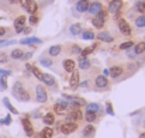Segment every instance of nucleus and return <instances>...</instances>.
<instances>
[{"label": "nucleus", "instance_id": "obj_36", "mask_svg": "<svg viewBox=\"0 0 145 138\" xmlns=\"http://www.w3.org/2000/svg\"><path fill=\"white\" fill-rule=\"evenodd\" d=\"M40 63L42 65V66H45V68H51L52 65H54V61L48 58V56H41L40 58Z\"/></svg>", "mask_w": 145, "mask_h": 138}, {"label": "nucleus", "instance_id": "obj_41", "mask_svg": "<svg viewBox=\"0 0 145 138\" xmlns=\"http://www.w3.org/2000/svg\"><path fill=\"white\" fill-rule=\"evenodd\" d=\"M127 58H128V59H131V61H134V59L137 58V54H135L134 48H130V49H127Z\"/></svg>", "mask_w": 145, "mask_h": 138}, {"label": "nucleus", "instance_id": "obj_42", "mask_svg": "<svg viewBox=\"0 0 145 138\" xmlns=\"http://www.w3.org/2000/svg\"><path fill=\"white\" fill-rule=\"evenodd\" d=\"M8 86H7V79L6 78H0V90H6Z\"/></svg>", "mask_w": 145, "mask_h": 138}, {"label": "nucleus", "instance_id": "obj_11", "mask_svg": "<svg viewBox=\"0 0 145 138\" xmlns=\"http://www.w3.org/2000/svg\"><path fill=\"white\" fill-rule=\"evenodd\" d=\"M125 71H124V66H121V65H113L110 69H108V76L110 78H113V79H118V78H121V75L124 73Z\"/></svg>", "mask_w": 145, "mask_h": 138}, {"label": "nucleus", "instance_id": "obj_1", "mask_svg": "<svg viewBox=\"0 0 145 138\" xmlns=\"http://www.w3.org/2000/svg\"><path fill=\"white\" fill-rule=\"evenodd\" d=\"M11 92H13V96H14V97H16L18 101H28V100L31 99V96H30L28 90L24 88L23 82H20V80L14 82Z\"/></svg>", "mask_w": 145, "mask_h": 138}, {"label": "nucleus", "instance_id": "obj_38", "mask_svg": "<svg viewBox=\"0 0 145 138\" xmlns=\"http://www.w3.org/2000/svg\"><path fill=\"white\" fill-rule=\"evenodd\" d=\"M31 73H33V75H34V76H35L38 80H41V78H42V72H41V71H40L37 66H34V65L31 66Z\"/></svg>", "mask_w": 145, "mask_h": 138}, {"label": "nucleus", "instance_id": "obj_20", "mask_svg": "<svg viewBox=\"0 0 145 138\" xmlns=\"http://www.w3.org/2000/svg\"><path fill=\"white\" fill-rule=\"evenodd\" d=\"M62 51H63V45H61V44H56V45L49 46L48 55L51 56V58H55V56L61 55V54H62Z\"/></svg>", "mask_w": 145, "mask_h": 138}, {"label": "nucleus", "instance_id": "obj_16", "mask_svg": "<svg viewBox=\"0 0 145 138\" xmlns=\"http://www.w3.org/2000/svg\"><path fill=\"white\" fill-rule=\"evenodd\" d=\"M62 66H63L65 72H68V73H72V72L76 69V62H75L73 59L68 58V59H63V61H62Z\"/></svg>", "mask_w": 145, "mask_h": 138}, {"label": "nucleus", "instance_id": "obj_37", "mask_svg": "<svg viewBox=\"0 0 145 138\" xmlns=\"http://www.w3.org/2000/svg\"><path fill=\"white\" fill-rule=\"evenodd\" d=\"M134 45H135V44H134V41L128 40V41H124V43H121V44L118 45V49H121V51H127V49L133 48Z\"/></svg>", "mask_w": 145, "mask_h": 138}, {"label": "nucleus", "instance_id": "obj_8", "mask_svg": "<svg viewBox=\"0 0 145 138\" xmlns=\"http://www.w3.org/2000/svg\"><path fill=\"white\" fill-rule=\"evenodd\" d=\"M79 83H80V72L75 69L71 73V78H69V88L75 90V89L79 88Z\"/></svg>", "mask_w": 145, "mask_h": 138}, {"label": "nucleus", "instance_id": "obj_22", "mask_svg": "<svg viewBox=\"0 0 145 138\" xmlns=\"http://www.w3.org/2000/svg\"><path fill=\"white\" fill-rule=\"evenodd\" d=\"M42 121H44V124L48 126V127L54 126V124L56 123V120H55V113L49 111V113H47L45 116H42Z\"/></svg>", "mask_w": 145, "mask_h": 138}, {"label": "nucleus", "instance_id": "obj_44", "mask_svg": "<svg viewBox=\"0 0 145 138\" xmlns=\"http://www.w3.org/2000/svg\"><path fill=\"white\" fill-rule=\"evenodd\" d=\"M0 124H4V126H10L11 124V116L7 114L4 120H0Z\"/></svg>", "mask_w": 145, "mask_h": 138}, {"label": "nucleus", "instance_id": "obj_24", "mask_svg": "<svg viewBox=\"0 0 145 138\" xmlns=\"http://www.w3.org/2000/svg\"><path fill=\"white\" fill-rule=\"evenodd\" d=\"M80 35H82V38L86 40V41H93V40H96V34H95V31H93L92 28L83 30Z\"/></svg>", "mask_w": 145, "mask_h": 138}, {"label": "nucleus", "instance_id": "obj_5", "mask_svg": "<svg viewBox=\"0 0 145 138\" xmlns=\"http://www.w3.org/2000/svg\"><path fill=\"white\" fill-rule=\"evenodd\" d=\"M35 100L38 103H47V100H48V92L42 85L35 86Z\"/></svg>", "mask_w": 145, "mask_h": 138}, {"label": "nucleus", "instance_id": "obj_7", "mask_svg": "<svg viewBox=\"0 0 145 138\" xmlns=\"http://www.w3.org/2000/svg\"><path fill=\"white\" fill-rule=\"evenodd\" d=\"M21 124H23V128H24V133L27 137H33L34 135V127L31 124V120L28 118V116L23 117L21 118Z\"/></svg>", "mask_w": 145, "mask_h": 138}, {"label": "nucleus", "instance_id": "obj_53", "mask_svg": "<svg viewBox=\"0 0 145 138\" xmlns=\"http://www.w3.org/2000/svg\"><path fill=\"white\" fill-rule=\"evenodd\" d=\"M140 113H141V110H137V111H134V113H130V116L134 117V116H137V114H140Z\"/></svg>", "mask_w": 145, "mask_h": 138}, {"label": "nucleus", "instance_id": "obj_3", "mask_svg": "<svg viewBox=\"0 0 145 138\" xmlns=\"http://www.w3.org/2000/svg\"><path fill=\"white\" fill-rule=\"evenodd\" d=\"M117 26H118V30H120V33L123 35L130 37L133 34V28H131V26L128 24V21L125 18H118L117 20Z\"/></svg>", "mask_w": 145, "mask_h": 138}, {"label": "nucleus", "instance_id": "obj_45", "mask_svg": "<svg viewBox=\"0 0 145 138\" xmlns=\"http://www.w3.org/2000/svg\"><path fill=\"white\" fill-rule=\"evenodd\" d=\"M31 117H34V118H40V117H42V110H41V109H37L35 111H33Z\"/></svg>", "mask_w": 145, "mask_h": 138}, {"label": "nucleus", "instance_id": "obj_17", "mask_svg": "<svg viewBox=\"0 0 145 138\" xmlns=\"http://www.w3.org/2000/svg\"><path fill=\"white\" fill-rule=\"evenodd\" d=\"M20 44L21 45H40V44H42V40L37 38V37H27V38L20 40Z\"/></svg>", "mask_w": 145, "mask_h": 138}, {"label": "nucleus", "instance_id": "obj_4", "mask_svg": "<svg viewBox=\"0 0 145 138\" xmlns=\"http://www.w3.org/2000/svg\"><path fill=\"white\" fill-rule=\"evenodd\" d=\"M108 86H110V83H108L107 76H104V75H97L96 78H95V88H96L97 90H107Z\"/></svg>", "mask_w": 145, "mask_h": 138}, {"label": "nucleus", "instance_id": "obj_50", "mask_svg": "<svg viewBox=\"0 0 145 138\" xmlns=\"http://www.w3.org/2000/svg\"><path fill=\"white\" fill-rule=\"evenodd\" d=\"M28 1H30V0H20V3H18V4H20L23 9H25V7H27V4H28Z\"/></svg>", "mask_w": 145, "mask_h": 138}, {"label": "nucleus", "instance_id": "obj_14", "mask_svg": "<svg viewBox=\"0 0 145 138\" xmlns=\"http://www.w3.org/2000/svg\"><path fill=\"white\" fill-rule=\"evenodd\" d=\"M25 16H18L16 20H14V30H16V33L17 34H21L23 33V30H24V27H25Z\"/></svg>", "mask_w": 145, "mask_h": 138}, {"label": "nucleus", "instance_id": "obj_2", "mask_svg": "<svg viewBox=\"0 0 145 138\" xmlns=\"http://www.w3.org/2000/svg\"><path fill=\"white\" fill-rule=\"evenodd\" d=\"M123 4H124L123 0H110L108 6H107V13L111 14V16H116L117 13H121Z\"/></svg>", "mask_w": 145, "mask_h": 138}, {"label": "nucleus", "instance_id": "obj_51", "mask_svg": "<svg viewBox=\"0 0 145 138\" xmlns=\"http://www.w3.org/2000/svg\"><path fill=\"white\" fill-rule=\"evenodd\" d=\"M23 33H24V34H27V35H28V34H30V33H31V27H24V30H23Z\"/></svg>", "mask_w": 145, "mask_h": 138}, {"label": "nucleus", "instance_id": "obj_39", "mask_svg": "<svg viewBox=\"0 0 145 138\" xmlns=\"http://www.w3.org/2000/svg\"><path fill=\"white\" fill-rule=\"evenodd\" d=\"M28 21H30V24H31V26H37V24L40 23V17H38L37 14H30Z\"/></svg>", "mask_w": 145, "mask_h": 138}, {"label": "nucleus", "instance_id": "obj_29", "mask_svg": "<svg viewBox=\"0 0 145 138\" xmlns=\"http://www.w3.org/2000/svg\"><path fill=\"white\" fill-rule=\"evenodd\" d=\"M83 118L86 120L88 124H93V123L97 121V114L96 113H92V111H86V113L83 114Z\"/></svg>", "mask_w": 145, "mask_h": 138}, {"label": "nucleus", "instance_id": "obj_19", "mask_svg": "<svg viewBox=\"0 0 145 138\" xmlns=\"http://www.w3.org/2000/svg\"><path fill=\"white\" fill-rule=\"evenodd\" d=\"M95 133H96V127L93 124H86L85 128L82 130V135L85 138H92L95 135Z\"/></svg>", "mask_w": 145, "mask_h": 138}, {"label": "nucleus", "instance_id": "obj_47", "mask_svg": "<svg viewBox=\"0 0 145 138\" xmlns=\"http://www.w3.org/2000/svg\"><path fill=\"white\" fill-rule=\"evenodd\" d=\"M33 56V51H28V52H24V55H23V58H21V61H28L30 58Z\"/></svg>", "mask_w": 145, "mask_h": 138}, {"label": "nucleus", "instance_id": "obj_54", "mask_svg": "<svg viewBox=\"0 0 145 138\" xmlns=\"http://www.w3.org/2000/svg\"><path fill=\"white\" fill-rule=\"evenodd\" d=\"M103 75H104V76H108V75H110V73H108V69H104V71H103Z\"/></svg>", "mask_w": 145, "mask_h": 138}, {"label": "nucleus", "instance_id": "obj_13", "mask_svg": "<svg viewBox=\"0 0 145 138\" xmlns=\"http://www.w3.org/2000/svg\"><path fill=\"white\" fill-rule=\"evenodd\" d=\"M41 82H42L45 86H49V88H52V89H56V80H55V76L51 75V73H42Z\"/></svg>", "mask_w": 145, "mask_h": 138}, {"label": "nucleus", "instance_id": "obj_28", "mask_svg": "<svg viewBox=\"0 0 145 138\" xmlns=\"http://www.w3.org/2000/svg\"><path fill=\"white\" fill-rule=\"evenodd\" d=\"M133 48H134V51H135L137 56H140V55H144V54H145V40L140 41V43H137V44L133 46Z\"/></svg>", "mask_w": 145, "mask_h": 138}, {"label": "nucleus", "instance_id": "obj_34", "mask_svg": "<svg viewBox=\"0 0 145 138\" xmlns=\"http://www.w3.org/2000/svg\"><path fill=\"white\" fill-rule=\"evenodd\" d=\"M92 24H93V27H96L97 30H101V28L104 27L106 21L101 20V18H99V17H93V18H92Z\"/></svg>", "mask_w": 145, "mask_h": 138}, {"label": "nucleus", "instance_id": "obj_43", "mask_svg": "<svg viewBox=\"0 0 145 138\" xmlns=\"http://www.w3.org/2000/svg\"><path fill=\"white\" fill-rule=\"evenodd\" d=\"M8 62V55L6 52H0V63H7Z\"/></svg>", "mask_w": 145, "mask_h": 138}, {"label": "nucleus", "instance_id": "obj_9", "mask_svg": "<svg viewBox=\"0 0 145 138\" xmlns=\"http://www.w3.org/2000/svg\"><path fill=\"white\" fill-rule=\"evenodd\" d=\"M83 118V113L80 111V109H78V110H72V111H69L68 114H66V117H65V121H73V123H78V121H80Z\"/></svg>", "mask_w": 145, "mask_h": 138}, {"label": "nucleus", "instance_id": "obj_18", "mask_svg": "<svg viewBox=\"0 0 145 138\" xmlns=\"http://www.w3.org/2000/svg\"><path fill=\"white\" fill-rule=\"evenodd\" d=\"M78 65H79V69H82V71H89V69L92 68V61H90L89 58H85V56H79Z\"/></svg>", "mask_w": 145, "mask_h": 138}, {"label": "nucleus", "instance_id": "obj_40", "mask_svg": "<svg viewBox=\"0 0 145 138\" xmlns=\"http://www.w3.org/2000/svg\"><path fill=\"white\" fill-rule=\"evenodd\" d=\"M106 113H107V114H110V116H114V114H116V113H114V109H113L111 101H107V103H106Z\"/></svg>", "mask_w": 145, "mask_h": 138}, {"label": "nucleus", "instance_id": "obj_30", "mask_svg": "<svg viewBox=\"0 0 145 138\" xmlns=\"http://www.w3.org/2000/svg\"><path fill=\"white\" fill-rule=\"evenodd\" d=\"M3 104L8 109V111L10 113H13V114H18V110L10 103V100H8V97H3Z\"/></svg>", "mask_w": 145, "mask_h": 138}, {"label": "nucleus", "instance_id": "obj_15", "mask_svg": "<svg viewBox=\"0 0 145 138\" xmlns=\"http://www.w3.org/2000/svg\"><path fill=\"white\" fill-rule=\"evenodd\" d=\"M96 38L99 41H101V43H106V44L114 43V37H113L108 31H100V33L96 35Z\"/></svg>", "mask_w": 145, "mask_h": 138}, {"label": "nucleus", "instance_id": "obj_49", "mask_svg": "<svg viewBox=\"0 0 145 138\" xmlns=\"http://www.w3.org/2000/svg\"><path fill=\"white\" fill-rule=\"evenodd\" d=\"M7 34V28L6 27H0V37H4Z\"/></svg>", "mask_w": 145, "mask_h": 138}, {"label": "nucleus", "instance_id": "obj_33", "mask_svg": "<svg viewBox=\"0 0 145 138\" xmlns=\"http://www.w3.org/2000/svg\"><path fill=\"white\" fill-rule=\"evenodd\" d=\"M41 138H52L54 137V128H51V127H45V128H42L41 130Z\"/></svg>", "mask_w": 145, "mask_h": 138}, {"label": "nucleus", "instance_id": "obj_55", "mask_svg": "<svg viewBox=\"0 0 145 138\" xmlns=\"http://www.w3.org/2000/svg\"><path fill=\"white\" fill-rule=\"evenodd\" d=\"M138 138H145V131H144V133H141V134H140V137H138Z\"/></svg>", "mask_w": 145, "mask_h": 138}, {"label": "nucleus", "instance_id": "obj_12", "mask_svg": "<svg viewBox=\"0 0 145 138\" xmlns=\"http://www.w3.org/2000/svg\"><path fill=\"white\" fill-rule=\"evenodd\" d=\"M101 10H104L101 1L95 0V1H90V6H89V9H88V13H89L90 16H97Z\"/></svg>", "mask_w": 145, "mask_h": 138}, {"label": "nucleus", "instance_id": "obj_35", "mask_svg": "<svg viewBox=\"0 0 145 138\" xmlns=\"http://www.w3.org/2000/svg\"><path fill=\"white\" fill-rule=\"evenodd\" d=\"M82 46L78 45V44H72V45L69 46V54L71 55H80V52H82Z\"/></svg>", "mask_w": 145, "mask_h": 138}, {"label": "nucleus", "instance_id": "obj_10", "mask_svg": "<svg viewBox=\"0 0 145 138\" xmlns=\"http://www.w3.org/2000/svg\"><path fill=\"white\" fill-rule=\"evenodd\" d=\"M90 6V0H78L73 6V9L79 13V14H83V13H88V9Z\"/></svg>", "mask_w": 145, "mask_h": 138}, {"label": "nucleus", "instance_id": "obj_6", "mask_svg": "<svg viewBox=\"0 0 145 138\" xmlns=\"http://www.w3.org/2000/svg\"><path fill=\"white\" fill-rule=\"evenodd\" d=\"M76 130H78V123H73V121H63L61 126V133L65 135H69L75 133Z\"/></svg>", "mask_w": 145, "mask_h": 138}, {"label": "nucleus", "instance_id": "obj_25", "mask_svg": "<svg viewBox=\"0 0 145 138\" xmlns=\"http://www.w3.org/2000/svg\"><path fill=\"white\" fill-rule=\"evenodd\" d=\"M85 107H86V111H92V113H96V114H99L103 110L101 104H99V103H88Z\"/></svg>", "mask_w": 145, "mask_h": 138}, {"label": "nucleus", "instance_id": "obj_46", "mask_svg": "<svg viewBox=\"0 0 145 138\" xmlns=\"http://www.w3.org/2000/svg\"><path fill=\"white\" fill-rule=\"evenodd\" d=\"M11 75V71H7V69H0V78H7Z\"/></svg>", "mask_w": 145, "mask_h": 138}, {"label": "nucleus", "instance_id": "obj_48", "mask_svg": "<svg viewBox=\"0 0 145 138\" xmlns=\"http://www.w3.org/2000/svg\"><path fill=\"white\" fill-rule=\"evenodd\" d=\"M89 86H90V82L89 80H83V82L79 83V88H82V89H89Z\"/></svg>", "mask_w": 145, "mask_h": 138}, {"label": "nucleus", "instance_id": "obj_31", "mask_svg": "<svg viewBox=\"0 0 145 138\" xmlns=\"http://www.w3.org/2000/svg\"><path fill=\"white\" fill-rule=\"evenodd\" d=\"M134 10H137L140 14H145V0H137L134 4Z\"/></svg>", "mask_w": 145, "mask_h": 138}, {"label": "nucleus", "instance_id": "obj_32", "mask_svg": "<svg viewBox=\"0 0 145 138\" xmlns=\"http://www.w3.org/2000/svg\"><path fill=\"white\" fill-rule=\"evenodd\" d=\"M23 55H24V51L20 49V48H16V49H13V51L10 52V58H11V59H21Z\"/></svg>", "mask_w": 145, "mask_h": 138}, {"label": "nucleus", "instance_id": "obj_26", "mask_svg": "<svg viewBox=\"0 0 145 138\" xmlns=\"http://www.w3.org/2000/svg\"><path fill=\"white\" fill-rule=\"evenodd\" d=\"M97 46H99V43H93V44H92L90 46H86V48H83L79 56H85V58H88V56H89L92 52H95V49H96Z\"/></svg>", "mask_w": 145, "mask_h": 138}, {"label": "nucleus", "instance_id": "obj_52", "mask_svg": "<svg viewBox=\"0 0 145 138\" xmlns=\"http://www.w3.org/2000/svg\"><path fill=\"white\" fill-rule=\"evenodd\" d=\"M7 3L8 4H17V3H20V0H7Z\"/></svg>", "mask_w": 145, "mask_h": 138}, {"label": "nucleus", "instance_id": "obj_27", "mask_svg": "<svg viewBox=\"0 0 145 138\" xmlns=\"http://www.w3.org/2000/svg\"><path fill=\"white\" fill-rule=\"evenodd\" d=\"M134 26H135L138 30L145 28V14H140V16L135 17V20H134Z\"/></svg>", "mask_w": 145, "mask_h": 138}, {"label": "nucleus", "instance_id": "obj_21", "mask_svg": "<svg viewBox=\"0 0 145 138\" xmlns=\"http://www.w3.org/2000/svg\"><path fill=\"white\" fill-rule=\"evenodd\" d=\"M82 31H83V27H82L80 23H75V24H72V26L69 27V33H71V35H73V37L80 35Z\"/></svg>", "mask_w": 145, "mask_h": 138}, {"label": "nucleus", "instance_id": "obj_23", "mask_svg": "<svg viewBox=\"0 0 145 138\" xmlns=\"http://www.w3.org/2000/svg\"><path fill=\"white\" fill-rule=\"evenodd\" d=\"M28 14H37V11H38V3L35 1V0H30L28 1V4H27V7L24 9Z\"/></svg>", "mask_w": 145, "mask_h": 138}]
</instances>
